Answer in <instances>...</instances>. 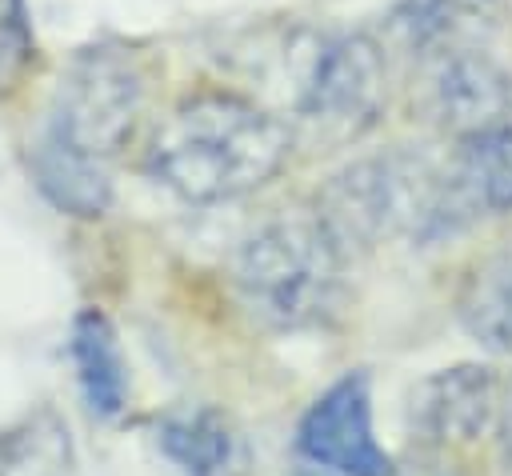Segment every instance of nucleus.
I'll return each mask as SVG.
<instances>
[{"instance_id": "nucleus-12", "label": "nucleus", "mask_w": 512, "mask_h": 476, "mask_svg": "<svg viewBox=\"0 0 512 476\" xmlns=\"http://www.w3.org/2000/svg\"><path fill=\"white\" fill-rule=\"evenodd\" d=\"M32 176H36L40 192L60 212H72V216H100L112 200L108 164L60 152V148L40 144V140L32 148Z\"/></svg>"}, {"instance_id": "nucleus-7", "label": "nucleus", "mask_w": 512, "mask_h": 476, "mask_svg": "<svg viewBox=\"0 0 512 476\" xmlns=\"http://www.w3.org/2000/svg\"><path fill=\"white\" fill-rule=\"evenodd\" d=\"M500 384L484 364H456L424 376L408 396V420L436 448H472L496 424Z\"/></svg>"}, {"instance_id": "nucleus-4", "label": "nucleus", "mask_w": 512, "mask_h": 476, "mask_svg": "<svg viewBox=\"0 0 512 476\" xmlns=\"http://www.w3.org/2000/svg\"><path fill=\"white\" fill-rule=\"evenodd\" d=\"M144 108V72L120 48H84L60 72L40 144L108 164Z\"/></svg>"}, {"instance_id": "nucleus-17", "label": "nucleus", "mask_w": 512, "mask_h": 476, "mask_svg": "<svg viewBox=\"0 0 512 476\" xmlns=\"http://www.w3.org/2000/svg\"><path fill=\"white\" fill-rule=\"evenodd\" d=\"M452 4H456V8H464V4H480V0H452Z\"/></svg>"}, {"instance_id": "nucleus-11", "label": "nucleus", "mask_w": 512, "mask_h": 476, "mask_svg": "<svg viewBox=\"0 0 512 476\" xmlns=\"http://www.w3.org/2000/svg\"><path fill=\"white\" fill-rule=\"evenodd\" d=\"M72 364L88 408L104 420H116L128 404V364L112 324L100 312H80L72 324Z\"/></svg>"}, {"instance_id": "nucleus-15", "label": "nucleus", "mask_w": 512, "mask_h": 476, "mask_svg": "<svg viewBox=\"0 0 512 476\" xmlns=\"http://www.w3.org/2000/svg\"><path fill=\"white\" fill-rule=\"evenodd\" d=\"M496 436H500V452L512 460V380L504 384L500 404H496Z\"/></svg>"}, {"instance_id": "nucleus-6", "label": "nucleus", "mask_w": 512, "mask_h": 476, "mask_svg": "<svg viewBox=\"0 0 512 476\" xmlns=\"http://www.w3.org/2000/svg\"><path fill=\"white\" fill-rule=\"evenodd\" d=\"M296 448L308 464L336 476H392V460L372 436V392L364 372H348L316 396L296 428Z\"/></svg>"}, {"instance_id": "nucleus-10", "label": "nucleus", "mask_w": 512, "mask_h": 476, "mask_svg": "<svg viewBox=\"0 0 512 476\" xmlns=\"http://www.w3.org/2000/svg\"><path fill=\"white\" fill-rule=\"evenodd\" d=\"M448 180L464 212H508L512 208V108L460 136Z\"/></svg>"}, {"instance_id": "nucleus-14", "label": "nucleus", "mask_w": 512, "mask_h": 476, "mask_svg": "<svg viewBox=\"0 0 512 476\" xmlns=\"http://www.w3.org/2000/svg\"><path fill=\"white\" fill-rule=\"evenodd\" d=\"M28 60V24L20 0H0V84H8Z\"/></svg>"}, {"instance_id": "nucleus-13", "label": "nucleus", "mask_w": 512, "mask_h": 476, "mask_svg": "<svg viewBox=\"0 0 512 476\" xmlns=\"http://www.w3.org/2000/svg\"><path fill=\"white\" fill-rule=\"evenodd\" d=\"M456 312L472 340H480L500 356H512V264L508 260L480 264L464 280Z\"/></svg>"}, {"instance_id": "nucleus-3", "label": "nucleus", "mask_w": 512, "mask_h": 476, "mask_svg": "<svg viewBox=\"0 0 512 476\" xmlns=\"http://www.w3.org/2000/svg\"><path fill=\"white\" fill-rule=\"evenodd\" d=\"M344 252L316 212L264 220L232 260L240 304L268 328H308L332 316Z\"/></svg>"}, {"instance_id": "nucleus-16", "label": "nucleus", "mask_w": 512, "mask_h": 476, "mask_svg": "<svg viewBox=\"0 0 512 476\" xmlns=\"http://www.w3.org/2000/svg\"><path fill=\"white\" fill-rule=\"evenodd\" d=\"M296 476H332V472H328V468H316V464H304Z\"/></svg>"}, {"instance_id": "nucleus-2", "label": "nucleus", "mask_w": 512, "mask_h": 476, "mask_svg": "<svg viewBox=\"0 0 512 476\" xmlns=\"http://www.w3.org/2000/svg\"><path fill=\"white\" fill-rule=\"evenodd\" d=\"M316 216L324 220L340 252H348L372 248L392 236L432 240L452 232L468 212L448 172L440 176L408 152H384L340 168L324 184Z\"/></svg>"}, {"instance_id": "nucleus-5", "label": "nucleus", "mask_w": 512, "mask_h": 476, "mask_svg": "<svg viewBox=\"0 0 512 476\" xmlns=\"http://www.w3.org/2000/svg\"><path fill=\"white\" fill-rule=\"evenodd\" d=\"M384 52L364 32L320 36L296 84V112L328 136H360L384 108Z\"/></svg>"}, {"instance_id": "nucleus-8", "label": "nucleus", "mask_w": 512, "mask_h": 476, "mask_svg": "<svg viewBox=\"0 0 512 476\" xmlns=\"http://www.w3.org/2000/svg\"><path fill=\"white\" fill-rule=\"evenodd\" d=\"M428 112L456 136L488 124L504 108H512L508 76L472 48H444L428 68Z\"/></svg>"}, {"instance_id": "nucleus-9", "label": "nucleus", "mask_w": 512, "mask_h": 476, "mask_svg": "<svg viewBox=\"0 0 512 476\" xmlns=\"http://www.w3.org/2000/svg\"><path fill=\"white\" fill-rule=\"evenodd\" d=\"M156 444L184 476H240L244 472L240 428L212 404L172 408L156 424Z\"/></svg>"}, {"instance_id": "nucleus-1", "label": "nucleus", "mask_w": 512, "mask_h": 476, "mask_svg": "<svg viewBox=\"0 0 512 476\" xmlns=\"http://www.w3.org/2000/svg\"><path fill=\"white\" fill-rule=\"evenodd\" d=\"M288 128L236 92L184 96L148 140V172L184 200H232L288 160Z\"/></svg>"}]
</instances>
